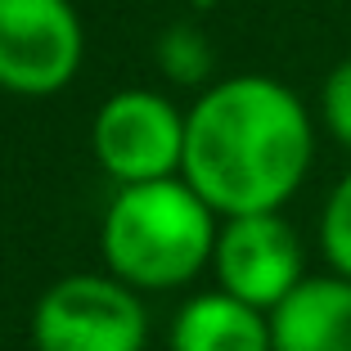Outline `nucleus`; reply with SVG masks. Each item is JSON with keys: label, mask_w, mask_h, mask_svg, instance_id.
<instances>
[{"label": "nucleus", "mask_w": 351, "mask_h": 351, "mask_svg": "<svg viewBox=\"0 0 351 351\" xmlns=\"http://www.w3.org/2000/svg\"><path fill=\"white\" fill-rule=\"evenodd\" d=\"M82 19L68 0H0V86L54 95L82 68Z\"/></svg>", "instance_id": "obj_5"}, {"label": "nucleus", "mask_w": 351, "mask_h": 351, "mask_svg": "<svg viewBox=\"0 0 351 351\" xmlns=\"http://www.w3.org/2000/svg\"><path fill=\"white\" fill-rule=\"evenodd\" d=\"M320 248H324V261L333 266V275L351 279V171L333 185L329 203L320 212Z\"/></svg>", "instance_id": "obj_9"}, {"label": "nucleus", "mask_w": 351, "mask_h": 351, "mask_svg": "<svg viewBox=\"0 0 351 351\" xmlns=\"http://www.w3.org/2000/svg\"><path fill=\"white\" fill-rule=\"evenodd\" d=\"M320 113H324V126H329V135L351 154V59H342L338 68L324 77Z\"/></svg>", "instance_id": "obj_11"}, {"label": "nucleus", "mask_w": 351, "mask_h": 351, "mask_svg": "<svg viewBox=\"0 0 351 351\" xmlns=\"http://www.w3.org/2000/svg\"><path fill=\"white\" fill-rule=\"evenodd\" d=\"M217 212L185 176L122 185L104 212L99 248L108 275L140 289H180L217 252Z\"/></svg>", "instance_id": "obj_2"}, {"label": "nucleus", "mask_w": 351, "mask_h": 351, "mask_svg": "<svg viewBox=\"0 0 351 351\" xmlns=\"http://www.w3.org/2000/svg\"><path fill=\"white\" fill-rule=\"evenodd\" d=\"M315 158L306 104L275 77H226L185 113L180 176L217 217L279 212Z\"/></svg>", "instance_id": "obj_1"}, {"label": "nucleus", "mask_w": 351, "mask_h": 351, "mask_svg": "<svg viewBox=\"0 0 351 351\" xmlns=\"http://www.w3.org/2000/svg\"><path fill=\"white\" fill-rule=\"evenodd\" d=\"M36 351H145L149 315L117 275H68L32 311Z\"/></svg>", "instance_id": "obj_3"}, {"label": "nucleus", "mask_w": 351, "mask_h": 351, "mask_svg": "<svg viewBox=\"0 0 351 351\" xmlns=\"http://www.w3.org/2000/svg\"><path fill=\"white\" fill-rule=\"evenodd\" d=\"M275 351H351V279L306 275L270 311Z\"/></svg>", "instance_id": "obj_7"}, {"label": "nucleus", "mask_w": 351, "mask_h": 351, "mask_svg": "<svg viewBox=\"0 0 351 351\" xmlns=\"http://www.w3.org/2000/svg\"><path fill=\"white\" fill-rule=\"evenodd\" d=\"M158 59H162V68L176 82H203L207 68H212V50H207V41L194 27H171L167 32L162 45H158Z\"/></svg>", "instance_id": "obj_10"}, {"label": "nucleus", "mask_w": 351, "mask_h": 351, "mask_svg": "<svg viewBox=\"0 0 351 351\" xmlns=\"http://www.w3.org/2000/svg\"><path fill=\"white\" fill-rule=\"evenodd\" d=\"M171 351H275L270 315L234 293H198L171 324Z\"/></svg>", "instance_id": "obj_8"}, {"label": "nucleus", "mask_w": 351, "mask_h": 351, "mask_svg": "<svg viewBox=\"0 0 351 351\" xmlns=\"http://www.w3.org/2000/svg\"><path fill=\"white\" fill-rule=\"evenodd\" d=\"M221 289L234 293L257 311H275L279 302L298 289L302 279V239L279 212H252V217H226L212 252Z\"/></svg>", "instance_id": "obj_6"}, {"label": "nucleus", "mask_w": 351, "mask_h": 351, "mask_svg": "<svg viewBox=\"0 0 351 351\" xmlns=\"http://www.w3.org/2000/svg\"><path fill=\"white\" fill-rule=\"evenodd\" d=\"M90 140L117 185L167 180L185 162V113L154 90H122L95 113Z\"/></svg>", "instance_id": "obj_4"}]
</instances>
